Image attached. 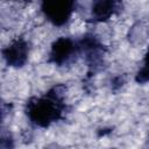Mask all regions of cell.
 <instances>
[{"label":"cell","mask_w":149,"mask_h":149,"mask_svg":"<svg viewBox=\"0 0 149 149\" xmlns=\"http://www.w3.org/2000/svg\"><path fill=\"white\" fill-rule=\"evenodd\" d=\"M27 114L35 125L47 127L61 116L62 101L59 100L58 95L48 93L45 97L30 101L28 104Z\"/></svg>","instance_id":"obj_1"},{"label":"cell","mask_w":149,"mask_h":149,"mask_svg":"<svg viewBox=\"0 0 149 149\" xmlns=\"http://www.w3.org/2000/svg\"><path fill=\"white\" fill-rule=\"evenodd\" d=\"M74 3V0H43L42 10L55 26H62L70 19Z\"/></svg>","instance_id":"obj_2"},{"label":"cell","mask_w":149,"mask_h":149,"mask_svg":"<svg viewBox=\"0 0 149 149\" xmlns=\"http://www.w3.org/2000/svg\"><path fill=\"white\" fill-rule=\"evenodd\" d=\"M74 51H76L74 43L71 40L63 37L55 42L51 51V57L55 63L61 64L63 62H66Z\"/></svg>","instance_id":"obj_3"},{"label":"cell","mask_w":149,"mask_h":149,"mask_svg":"<svg viewBox=\"0 0 149 149\" xmlns=\"http://www.w3.org/2000/svg\"><path fill=\"white\" fill-rule=\"evenodd\" d=\"M3 56L7 59L8 64L13 66H20L24 63L27 57L26 43L22 41H16L10 44L7 49L3 50Z\"/></svg>","instance_id":"obj_4"},{"label":"cell","mask_w":149,"mask_h":149,"mask_svg":"<svg viewBox=\"0 0 149 149\" xmlns=\"http://www.w3.org/2000/svg\"><path fill=\"white\" fill-rule=\"evenodd\" d=\"M139 74H140L139 80H141L143 76H146V80L149 79V52H148V55H147V57H146V65H144L143 70H142Z\"/></svg>","instance_id":"obj_5"}]
</instances>
